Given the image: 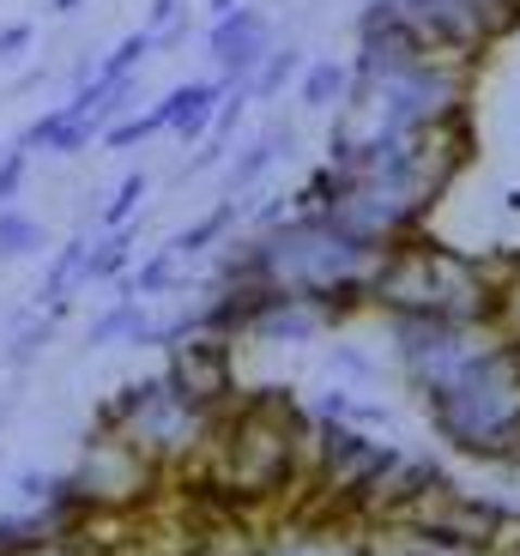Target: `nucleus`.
<instances>
[{
  "label": "nucleus",
  "mask_w": 520,
  "mask_h": 556,
  "mask_svg": "<svg viewBox=\"0 0 520 556\" xmlns=\"http://www.w3.org/2000/svg\"><path fill=\"white\" fill-rule=\"evenodd\" d=\"M164 103H169V127L182 139H200L212 127V115H218V85H182Z\"/></svg>",
  "instance_id": "obj_1"
},
{
  "label": "nucleus",
  "mask_w": 520,
  "mask_h": 556,
  "mask_svg": "<svg viewBox=\"0 0 520 556\" xmlns=\"http://www.w3.org/2000/svg\"><path fill=\"white\" fill-rule=\"evenodd\" d=\"M37 249V224L18 212H0V254H30Z\"/></svg>",
  "instance_id": "obj_2"
},
{
  "label": "nucleus",
  "mask_w": 520,
  "mask_h": 556,
  "mask_svg": "<svg viewBox=\"0 0 520 556\" xmlns=\"http://www.w3.org/2000/svg\"><path fill=\"white\" fill-rule=\"evenodd\" d=\"M339 85H345V79H339V67H333V61H321V67H309V79H303V98L321 110V103L339 98Z\"/></svg>",
  "instance_id": "obj_3"
},
{
  "label": "nucleus",
  "mask_w": 520,
  "mask_h": 556,
  "mask_svg": "<svg viewBox=\"0 0 520 556\" xmlns=\"http://www.w3.org/2000/svg\"><path fill=\"white\" fill-rule=\"evenodd\" d=\"M291 73H296V49H284V55H267V61H261V79H254V91H261V98H272V91H279Z\"/></svg>",
  "instance_id": "obj_4"
},
{
  "label": "nucleus",
  "mask_w": 520,
  "mask_h": 556,
  "mask_svg": "<svg viewBox=\"0 0 520 556\" xmlns=\"http://www.w3.org/2000/svg\"><path fill=\"white\" fill-rule=\"evenodd\" d=\"M140 194H145V181H140V176H127V181H122V194L110 200V212H103V218H110V224H122L127 212H134V200H140Z\"/></svg>",
  "instance_id": "obj_5"
},
{
  "label": "nucleus",
  "mask_w": 520,
  "mask_h": 556,
  "mask_svg": "<svg viewBox=\"0 0 520 556\" xmlns=\"http://www.w3.org/2000/svg\"><path fill=\"white\" fill-rule=\"evenodd\" d=\"M18 181H25V157H7V164H0V206L18 194Z\"/></svg>",
  "instance_id": "obj_6"
},
{
  "label": "nucleus",
  "mask_w": 520,
  "mask_h": 556,
  "mask_svg": "<svg viewBox=\"0 0 520 556\" xmlns=\"http://www.w3.org/2000/svg\"><path fill=\"white\" fill-rule=\"evenodd\" d=\"M25 42H30V25H7L0 30V55H18Z\"/></svg>",
  "instance_id": "obj_7"
},
{
  "label": "nucleus",
  "mask_w": 520,
  "mask_h": 556,
  "mask_svg": "<svg viewBox=\"0 0 520 556\" xmlns=\"http://www.w3.org/2000/svg\"><path fill=\"white\" fill-rule=\"evenodd\" d=\"M230 7H242V0H212V13H230Z\"/></svg>",
  "instance_id": "obj_8"
},
{
  "label": "nucleus",
  "mask_w": 520,
  "mask_h": 556,
  "mask_svg": "<svg viewBox=\"0 0 520 556\" xmlns=\"http://www.w3.org/2000/svg\"><path fill=\"white\" fill-rule=\"evenodd\" d=\"M55 7H61V13H67V7H79V0H55Z\"/></svg>",
  "instance_id": "obj_9"
}]
</instances>
